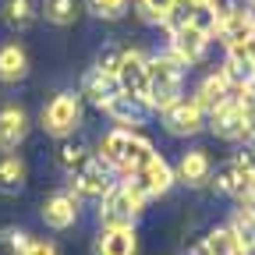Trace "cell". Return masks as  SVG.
<instances>
[{
	"instance_id": "obj_1",
	"label": "cell",
	"mask_w": 255,
	"mask_h": 255,
	"mask_svg": "<svg viewBox=\"0 0 255 255\" xmlns=\"http://www.w3.org/2000/svg\"><path fill=\"white\" fill-rule=\"evenodd\" d=\"M152 145L142 138V135H131L128 128H117L110 131L100 145V163L103 167H117L121 174H135L145 159H152Z\"/></svg>"
},
{
	"instance_id": "obj_2",
	"label": "cell",
	"mask_w": 255,
	"mask_h": 255,
	"mask_svg": "<svg viewBox=\"0 0 255 255\" xmlns=\"http://www.w3.org/2000/svg\"><path fill=\"white\" fill-rule=\"evenodd\" d=\"M149 75V107L167 110L181 100V64L174 57H145Z\"/></svg>"
},
{
	"instance_id": "obj_3",
	"label": "cell",
	"mask_w": 255,
	"mask_h": 255,
	"mask_svg": "<svg viewBox=\"0 0 255 255\" xmlns=\"http://www.w3.org/2000/svg\"><path fill=\"white\" fill-rule=\"evenodd\" d=\"M124 184L145 202V199H152V195H163V191H170L174 170H170V163H167L163 156H152V159H145V163H142L135 174H128Z\"/></svg>"
},
{
	"instance_id": "obj_4",
	"label": "cell",
	"mask_w": 255,
	"mask_h": 255,
	"mask_svg": "<svg viewBox=\"0 0 255 255\" xmlns=\"http://www.w3.org/2000/svg\"><path fill=\"white\" fill-rule=\"evenodd\" d=\"M117 85H121V96H128V100L149 107V75H145V57L138 50H124L121 53Z\"/></svg>"
},
{
	"instance_id": "obj_5",
	"label": "cell",
	"mask_w": 255,
	"mask_h": 255,
	"mask_svg": "<svg viewBox=\"0 0 255 255\" xmlns=\"http://www.w3.org/2000/svg\"><path fill=\"white\" fill-rule=\"evenodd\" d=\"M138 209H142V199L135 195V191L128 184H114L103 195L100 220H103V227H131V220L138 216Z\"/></svg>"
},
{
	"instance_id": "obj_6",
	"label": "cell",
	"mask_w": 255,
	"mask_h": 255,
	"mask_svg": "<svg viewBox=\"0 0 255 255\" xmlns=\"http://www.w3.org/2000/svg\"><path fill=\"white\" fill-rule=\"evenodd\" d=\"M78 117H82L78 96L75 92H60V96H53L50 107L43 110V128L50 135H68V131H75Z\"/></svg>"
},
{
	"instance_id": "obj_7",
	"label": "cell",
	"mask_w": 255,
	"mask_h": 255,
	"mask_svg": "<svg viewBox=\"0 0 255 255\" xmlns=\"http://www.w3.org/2000/svg\"><path fill=\"white\" fill-rule=\"evenodd\" d=\"M206 46H209V36H202V32L191 28L188 21H177L170 28V50H174L177 64H199L206 57Z\"/></svg>"
},
{
	"instance_id": "obj_8",
	"label": "cell",
	"mask_w": 255,
	"mask_h": 255,
	"mask_svg": "<svg viewBox=\"0 0 255 255\" xmlns=\"http://www.w3.org/2000/svg\"><path fill=\"white\" fill-rule=\"evenodd\" d=\"M209 128L220 135V138H227V142H238L245 138V117H241V107H238V96H231L227 103H220L213 114H209Z\"/></svg>"
},
{
	"instance_id": "obj_9",
	"label": "cell",
	"mask_w": 255,
	"mask_h": 255,
	"mask_svg": "<svg viewBox=\"0 0 255 255\" xmlns=\"http://www.w3.org/2000/svg\"><path fill=\"white\" fill-rule=\"evenodd\" d=\"M252 32H255V21H252V11H248V7H227V11L220 14L216 36L227 43V46H241Z\"/></svg>"
},
{
	"instance_id": "obj_10",
	"label": "cell",
	"mask_w": 255,
	"mask_h": 255,
	"mask_svg": "<svg viewBox=\"0 0 255 255\" xmlns=\"http://www.w3.org/2000/svg\"><path fill=\"white\" fill-rule=\"evenodd\" d=\"M163 121L174 135H195L202 131V124H206V114L195 107V100H177L174 107L163 110Z\"/></svg>"
},
{
	"instance_id": "obj_11",
	"label": "cell",
	"mask_w": 255,
	"mask_h": 255,
	"mask_svg": "<svg viewBox=\"0 0 255 255\" xmlns=\"http://www.w3.org/2000/svg\"><path fill=\"white\" fill-rule=\"evenodd\" d=\"M252 184H255V174L245 167L241 156H238V159H227V163L216 167V188L227 191V195H238V199H241Z\"/></svg>"
},
{
	"instance_id": "obj_12",
	"label": "cell",
	"mask_w": 255,
	"mask_h": 255,
	"mask_svg": "<svg viewBox=\"0 0 255 255\" xmlns=\"http://www.w3.org/2000/svg\"><path fill=\"white\" fill-rule=\"evenodd\" d=\"M75 188H78V195H85V199H103L107 191L114 188L110 184V170L100 163V159H89V163L75 174Z\"/></svg>"
},
{
	"instance_id": "obj_13",
	"label": "cell",
	"mask_w": 255,
	"mask_h": 255,
	"mask_svg": "<svg viewBox=\"0 0 255 255\" xmlns=\"http://www.w3.org/2000/svg\"><path fill=\"white\" fill-rule=\"evenodd\" d=\"M25 135H28L25 110L21 107H4V110H0V149H4V152L18 149L25 142Z\"/></svg>"
},
{
	"instance_id": "obj_14",
	"label": "cell",
	"mask_w": 255,
	"mask_h": 255,
	"mask_svg": "<svg viewBox=\"0 0 255 255\" xmlns=\"http://www.w3.org/2000/svg\"><path fill=\"white\" fill-rule=\"evenodd\" d=\"M43 220H46V227L53 231H64V227H71V223L78 220V199L75 195H50L43 202Z\"/></svg>"
},
{
	"instance_id": "obj_15",
	"label": "cell",
	"mask_w": 255,
	"mask_h": 255,
	"mask_svg": "<svg viewBox=\"0 0 255 255\" xmlns=\"http://www.w3.org/2000/svg\"><path fill=\"white\" fill-rule=\"evenodd\" d=\"M138 238L135 227H107L96 241V255H135Z\"/></svg>"
},
{
	"instance_id": "obj_16",
	"label": "cell",
	"mask_w": 255,
	"mask_h": 255,
	"mask_svg": "<svg viewBox=\"0 0 255 255\" xmlns=\"http://www.w3.org/2000/svg\"><path fill=\"white\" fill-rule=\"evenodd\" d=\"M177 177L191 188H202L209 177H213V167H209V156L202 149H191L181 156V163H177Z\"/></svg>"
},
{
	"instance_id": "obj_17",
	"label": "cell",
	"mask_w": 255,
	"mask_h": 255,
	"mask_svg": "<svg viewBox=\"0 0 255 255\" xmlns=\"http://www.w3.org/2000/svg\"><path fill=\"white\" fill-rule=\"evenodd\" d=\"M227 100H231V85H227V78H223L220 71L209 75V78L199 85V92H195V107H199L202 114H206V110L213 114L220 103H227Z\"/></svg>"
},
{
	"instance_id": "obj_18",
	"label": "cell",
	"mask_w": 255,
	"mask_h": 255,
	"mask_svg": "<svg viewBox=\"0 0 255 255\" xmlns=\"http://www.w3.org/2000/svg\"><path fill=\"white\" fill-rule=\"evenodd\" d=\"M220 75L227 78V85H238V89L248 85V78L255 75V64L248 60L245 46H227V64H223V71H220Z\"/></svg>"
},
{
	"instance_id": "obj_19",
	"label": "cell",
	"mask_w": 255,
	"mask_h": 255,
	"mask_svg": "<svg viewBox=\"0 0 255 255\" xmlns=\"http://www.w3.org/2000/svg\"><path fill=\"white\" fill-rule=\"evenodd\" d=\"M85 96H89V100H92L96 107H103V110H107V103L121 96L117 75H103V71H92V75L85 78Z\"/></svg>"
},
{
	"instance_id": "obj_20",
	"label": "cell",
	"mask_w": 255,
	"mask_h": 255,
	"mask_svg": "<svg viewBox=\"0 0 255 255\" xmlns=\"http://www.w3.org/2000/svg\"><path fill=\"white\" fill-rule=\"evenodd\" d=\"M28 71V57L18 43H4L0 46V82H21Z\"/></svg>"
},
{
	"instance_id": "obj_21",
	"label": "cell",
	"mask_w": 255,
	"mask_h": 255,
	"mask_svg": "<svg viewBox=\"0 0 255 255\" xmlns=\"http://www.w3.org/2000/svg\"><path fill=\"white\" fill-rule=\"evenodd\" d=\"M188 25L199 28L202 36H213V32L220 28V11H216V4H213V0H202V4L188 7Z\"/></svg>"
},
{
	"instance_id": "obj_22",
	"label": "cell",
	"mask_w": 255,
	"mask_h": 255,
	"mask_svg": "<svg viewBox=\"0 0 255 255\" xmlns=\"http://www.w3.org/2000/svg\"><path fill=\"white\" fill-rule=\"evenodd\" d=\"M107 114H110L117 124H131V128L145 121V110H142V103L128 100V96H117V100H110V103H107Z\"/></svg>"
},
{
	"instance_id": "obj_23",
	"label": "cell",
	"mask_w": 255,
	"mask_h": 255,
	"mask_svg": "<svg viewBox=\"0 0 255 255\" xmlns=\"http://www.w3.org/2000/svg\"><path fill=\"white\" fill-rule=\"evenodd\" d=\"M25 184V163L14 152L0 156V191H18Z\"/></svg>"
},
{
	"instance_id": "obj_24",
	"label": "cell",
	"mask_w": 255,
	"mask_h": 255,
	"mask_svg": "<svg viewBox=\"0 0 255 255\" xmlns=\"http://www.w3.org/2000/svg\"><path fill=\"white\" fill-rule=\"evenodd\" d=\"M202 245H206L209 255H241V241H238V234L231 227H216Z\"/></svg>"
},
{
	"instance_id": "obj_25",
	"label": "cell",
	"mask_w": 255,
	"mask_h": 255,
	"mask_svg": "<svg viewBox=\"0 0 255 255\" xmlns=\"http://www.w3.org/2000/svg\"><path fill=\"white\" fill-rule=\"evenodd\" d=\"M4 18H7L11 28H28L32 21H36V7H32V0H7Z\"/></svg>"
},
{
	"instance_id": "obj_26",
	"label": "cell",
	"mask_w": 255,
	"mask_h": 255,
	"mask_svg": "<svg viewBox=\"0 0 255 255\" xmlns=\"http://www.w3.org/2000/svg\"><path fill=\"white\" fill-rule=\"evenodd\" d=\"M138 7H142V14L149 21H163L167 25V21H174L181 0H138Z\"/></svg>"
},
{
	"instance_id": "obj_27",
	"label": "cell",
	"mask_w": 255,
	"mask_h": 255,
	"mask_svg": "<svg viewBox=\"0 0 255 255\" xmlns=\"http://www.w3.org/2000/svg\"><path fill=\"white\" fill-rule=\"evenodd\" d=\"M89 159H92V156L85 152V145H82V142H64V145H60V167H64V170L78 174V170L89 163Z\"/></svg>"
},
{
	"instance_id": "obj_28",
	"label": "cell",
	"mask_w": 255,
	"mask_h": 255,
	"mask_svg": "<svg viewBox=\"0 0 255 255\" xmlns=\"http://www.w3.org/2000/svg\"><path fill=\"white\" fill-rule=\"evenodd\" d=\"M89 11H92L96 18H107V21H114V18H124V11H128V0H89Z\"/></svg>"
},
{
	"instance_id": "obj_29",
	"label": "cell",
	"mask_w": 255,
	"mask_h": 255,
	"mask_svg": "<svg viewBox=\"0 0 255 255\" xmlns=\"http://www.w3.org/2000/svg\"><path fill=\"white\" fill-rule=\"evenodd\" d=\"M231 231L238 234V241H241V248H252V245H255V216L241 209V213L234 216V227H231Z\"/></svg>"
},
{
	"instance_id": "obj_30",
	"label": "cell",
	"mask_w": 255,
	"mask_h": 255,
	"mask_svg": "<svg viewBox=\"0 0 255 255\" xmlns=\"http://www.w3.org/2000/svg\"><path fill=\"white\" fill-rule=\"evenodd\" d=\"M46 18H50L53 25L75 21V0H46Z\"/></svg>"
},
{
	"instance_id": "obj_31",
	"label": "cell",
	"mask_w": 255,
	"mask_h": 255,
	"mask_svg": "<svg viewBox=\"0 0 255 255\" xmlns=\"http://www.w3.org/2000/svg\"><path fill=\"white\" fill-rule=\"evenodd\" d=\"M238 107H241V117H245V131L255 135V96L241 92V96H238ZM248 135H245V138H248Z\"/></svg>"
},
{
	"instance_id": "obj_32",
	"label": "cell",
	"mask_w": 255,
	"mask_h": 255,
	"mask_svg": "<svg viewBox=\"0 0 255 255\" xmlns=\"http://www.w3.org/2000/svg\"><path fill=\"white\" fill-rule=\"evenodd\" d=\"M121 53H124V50L107 46V50L100 53V64H96V71H103V75H117V68H121Z\"/></svg>"
},
{
	"instance_id": "obj_33",
	"label": "cell",
	"mask_w": 255,
	"mask_h": 255,
	"mask_svg": "<svg viewBox=\"0 0 255 255\" xmlns=\"http://www.w3.org/2000/svg\"><path fill=\"white\" fill-rule=\"evenodd\" d=\"M21 255H57V248H53V245H46V241H28Z\"/></svg>"
},
{
	"instance_id": "obj_34",
	"label": "cell",
	"mask_w": 255,
	"mask_h": 255,
	"mask_svg": "<svg viewBox=\"0 0 255 255\" xmlns=\"http://www.w3.org/2000/svg\"><path fill=\"white\" fill-rule=\"evenodd\" d=\"M245 142H248V145H245V152H241V159H245V167H248V170L255 174V135H248Z\"/></svg>"
},
{
	"instance_id": "obj_35",
	"label": "cell",
	"mask_w": 255,
	"mask_h": 255,
	"mask_svg": "<svg viewBox=\"0 0 255 255\" xmlns=\"http://www.w3.org/2000/svg\"><path fill=\"white\" fill-rule=\"evenodd\" d=\"M241 209H245V213H252V216H255V184H252V188H248V191H245V195H241Z\"/></svg>"
},
{
	"instance_id": "obj_36",
	"label": "cell",
	"mask_w": 255,
	"mask_h": 255,
	"mask_svg": "<svg viewBox=\"0 0 255 255\" xmlns=\"http://www.w3.org/2000/svg\"><path fill=\"white\" fill-rule=\"evenodd\" d=\"M241 46H245V53H248V60L255 64V32H252V36H248V39H245Z\"/></svg>"
},
{
	"instance_id": "obj_37",
	"label": "cell",
	"mask_w": 255,
	"mask_h": 255,
	"mask_svg": "<svg viewBox=\"0 0 255 255\" xmlns=\"http://www.w3.org/2000/svg\"><path fill=\"white\" fill-rule=\"evenodd\" d=\"M241 92H248V96H255V75H252V78H248V85H245V89H241Z\"/></svg>"
},
{
	"instance_id": "obj_38",
	"label": "cell",
	"mask_w": 255,
	"mask_h": 255,
	"mask_svg": "<svg viewBox=\"0 0 255 255\" xmlns=\"http://www.w3.org/2000/svg\"><path fill=\"white\" fill-rule=\"evenodd\" d=\"M241 255H255V245L252 248H241Z\"/></svg>"
},
{
	"instance_id": "obj_39",
	"label": "cell",
	"mask_w": 255,
	"mask_h": 255,
	"mask_svg": "<svg viewBox=\"0 0 255 255\" xmlns=\"http://www.w3.org/2000/svg\"><path fill=\"white\" fill-rule=\"evenodd\" d=\"M184 4H188V7H195V4H202V0H184Z\"/></svg>"
},
{
	"instance_id": "obj_40",
	"label": "cell",
	"mask_w": 255,
	"mask_h": 255,
	"mask_svg": "<svg viewBox=\"0 0 255 255\" xmlns=\"http://www.w3.org/2000/svg\"><path fill=\"white\" fill-rule=\"evenodd\" d=\"M248 11H252V21H255V4H252V7H248Z\"/></svg>"
}]
</instances>
